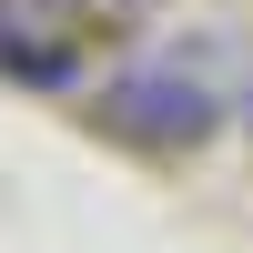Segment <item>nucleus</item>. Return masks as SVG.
Masks as SVG:
<instances>
[{"mask_svg": "<svg viewBox=\"0 0 253 253\" xmlns=\"http://www.w3.org/2000/svg\"><path fill=\"white\" fill-rule=\"evenodd\" d=\"M213 122L223 101L193 61H122L101 81V132L142 142V152H193V142H213Z\"/></svg>", "mask_w": 253, "mask_h": 253, "instance_id": "f257e3e1", "label": "nucleus"}, {"mask_svg": "<svg viewBox=\"0 0 253 253\" xmlns=\"http://www.w3.org/2000/svg\"><path fill=\"white\" fill-rule=\"evenodd\" d=\"M0 71H10V81H41V91H61V81H71V61H61L41 31H0Z\"/></svg>", "mask_w": 253, "mask_h": 253, "instance_id": "f03ea898", "label": "nucleus"}]
</instances>
